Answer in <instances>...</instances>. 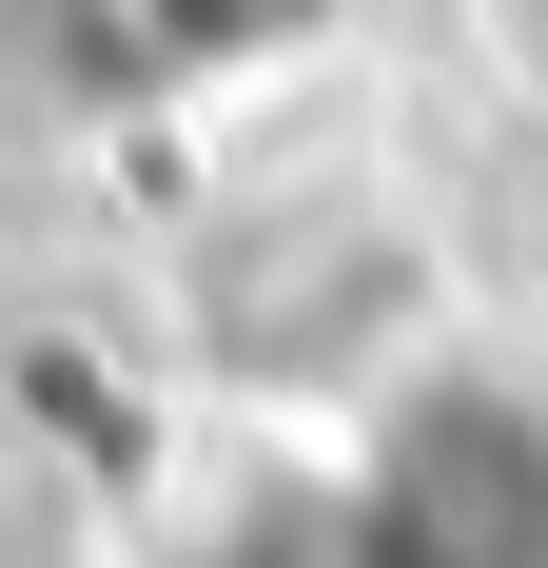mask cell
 <instances>
[{"label": "cell", "instance_id": "1", "mask_svg": "<svg viewBox=\"0 0 548 568\" xmlns=\"http://www.w3.org/2000/svg\"><path fill=\"white\" fill-rule=\"evenodd\" d=\"M314 568H548V412L529 393H432L314 510Z\"/></svg>", "mask_w": 548, "mask_h": 568}, {"label": "cell", "instance_id": "2", "mask_svg": "<svg viewBox=\"0 0 548 568\" xmlns=\"http://www.w3.org/2000/svg\"><path fill=\"white\" fill-rule=\"evenodd\" d=\"M294 20H333V0H138V59H158V79H235V59H274Z\"/></svg>", "mask_w": 548, "mask_h": 568}]
</instances>
